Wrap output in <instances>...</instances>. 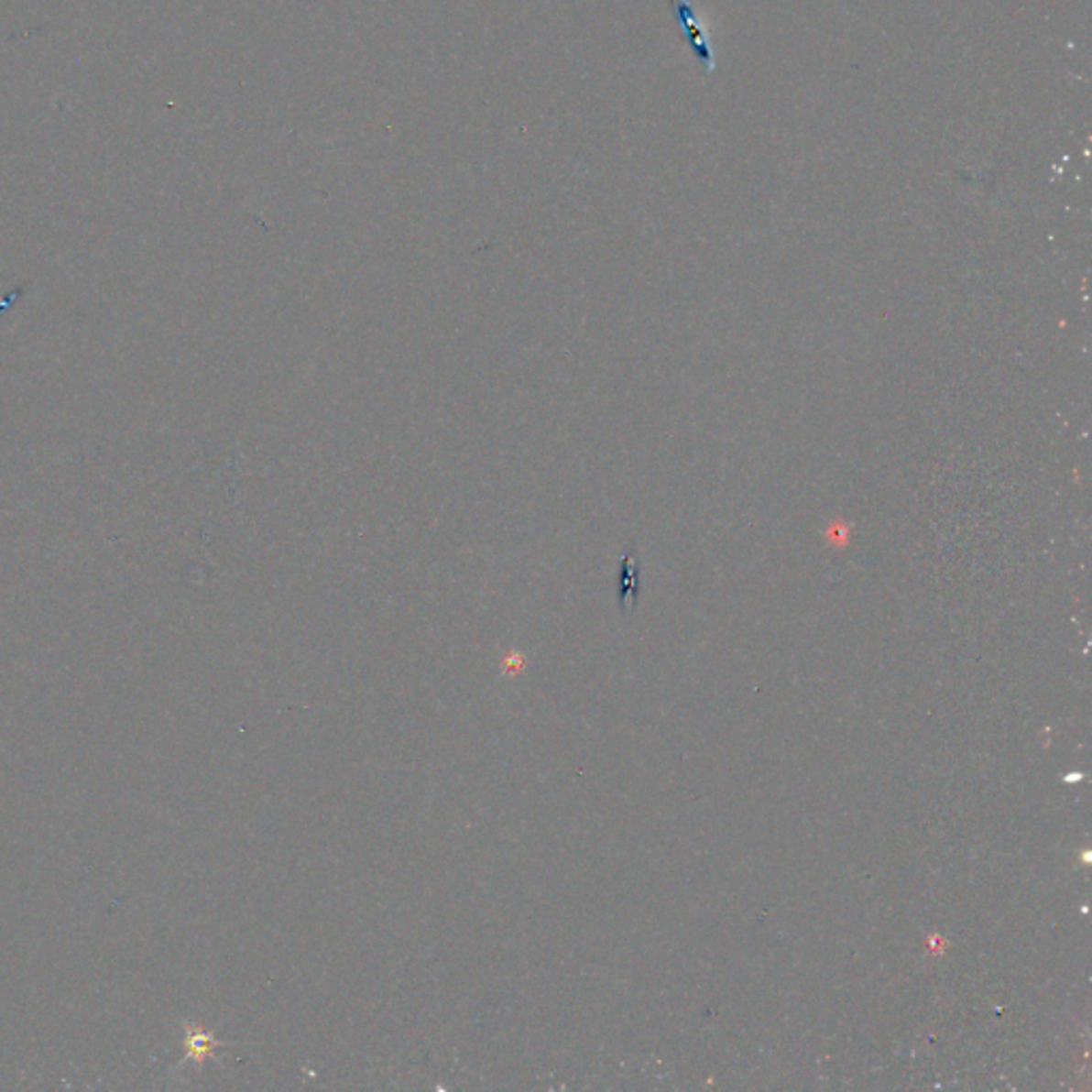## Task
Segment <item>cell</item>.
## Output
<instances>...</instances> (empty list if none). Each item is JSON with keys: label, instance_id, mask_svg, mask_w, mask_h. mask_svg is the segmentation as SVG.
Returning <instances> with one entry per match:
<instances>
[{"label": "cell", "instance_id": "cell-2", "mask_svg": "<svg viewBox=\"0 0 1092 1092\" xmlns=\"http://www.w3.org/2000/svg\"><path fill=\"white\" fill-rule=\"evenodd\" d=\"M213 1039L207 1035L203 1031H194V1029H188V1035H186V1048H188V1054H191L194 1061H201V1058L210 1056L212 1050H213Z\"/></svg>", "mask_w": 1092, "mask_h": 1092}, {"label": "cell", "instance_id": "cell-1", "mask_svg": "<svg viewBox=\"0 0 1092 1092\" xmlns=\"http://www.w3.org/2000/svg\"><path fill=\"white\" fill-rule=\"evenodd\" d=\"M639 559H636V551H628L626 555L621 559V570H619V602H621V608H634L636 600H639Z\"/></svg>", "mask_w": 1092, "mask_h": 1092}]
</instances>
